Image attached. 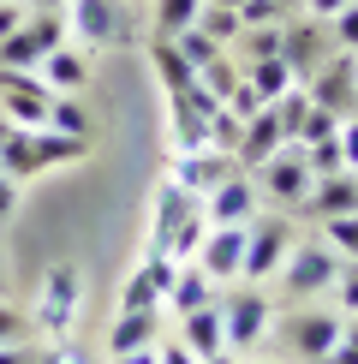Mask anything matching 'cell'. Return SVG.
Wrapping results in <instances>:
<instances>
[{"mask_svg":"<svg viewBox=\"0 0 358 364\" xmlns=\"http://www.w3.org/2000/svg\"><path fill=\"white\" fill-rule=\"evenodd\" d=\"M328 364H358V316H340V341L328 353Z\"/></svg>","mask_w":358,"mask_h":364,"instance_id":"cell-42","label":"cell"},{"mask_svg":"<svg viewBox=\"0 0 358 364\" xmlns=\"http://www.w3.org/2000/svg\"><path fill=\"white\" fill-rule=\"evenodd\" d=\"M48 126H54V132H72V138H90L84 102H78V96H54V102H48Z\"/></svg>","mask_w":358,"mask_h":364,"instance_id":"cell-30","label":"cell"},{"mask_svg":"<svg viewBox=\"0 0 358 364\" xmlns=\"http://www.w3.org/2000/svg\"><path fill=\"white\" fill-rule=\"evenodd\" d=\"M221 305V328H227V353H245V346H257L268 335V323H275V305H268V293L263 287H239V293L227 299H215Z\"/></svg>","mask_w":358,"mask_h":364,"instance_id":"cell-4","label":"cell"},{"mask_svg":"<svg viewBox=\"0 0 358 364\" xmlns=\"http://www.w3.org/2000/svg\"><path fill=\"white\" fill-rule=\"evenodd\" d=\"M281 341H287L298 358L328 364V353H335V341H340V311H293L287 323H281Z\"/></svg>","mask_w":358,"mask_h":364,"instance_id":"cell-7","label":"cell"},{"mask_svg":"<svg viewBox=\"0 0 358 364\" xmlns=\"http://www.w3.org/2000/svg\"><path fill=\"white\" fill-rule=\"evenodd\" d=\"M293 0H239V30H263V24H287Z\"/></svg>","mask_w":358,"mask_h":364,"instance_id":"cell-32","label":"cell"},{"mask_svg":"<svg viewBox=\"0 0 358 364\" xmlns=\"http://www.w3.org/2000/svg\"><path fill=\"white\" fill-rule=\"evenodd\" d=\"M335 299H340V316H358V263H340V275H335Z\"/></svg>","mask_w":358,"mask_h":364,"instance_id":"cell-40","label":"cell"},{"mask_svg":"<svg viewBox=\"0 0 358 364\" xmlns=\"http://www.w3.org/2000/svg\"><path fill=\"white\" fill-rule=\"evenodd\" d=\"M251 179H257V197L275 209H305V197H310V168H305L298 144H281L263 168H251Z\"/></svg>","mask_w":358,"mask_h":364,"instance_id":"cell-2","label":"cell"},{"mask_svg":"<svg viewBox=\"0 0 358 364\" xmlns=\"http://www.w3.org/2000/svg\"><path fill=\"white\" fill-rule=\"evenodd\" d=\"M328 42H335L340 54H358V0L347 12H335V18H328Z\"/></svg>","mask_w":358,"mask_h":364,"instance_id":"cell-38","label":"cell"},{"mask_svg":"<svg viewBox=\"0 0 358 364\" xmlns=\"http://www.w3.org/2000/svg\"><path fill=\"white\" fill-rule=\"evenodd\" d=\"M12 132H18V126H12V119H6V114H0V144H6V138H12Z\"/></svg>","mask_w":358,"mask_h":364,"instance_id":"cell-52","label":"cell"},{"mask_svg":"<svg viewBox=\"0 0 358 364\" xmlns=\"http://www.w3.org/2000/svg\"><path fill=\"white\" fill-rule=\"evenodd\" d=\"M203 0H156V36H185L197 24Z\"/></svg>","mask_w":358,"mask_h":364,"instance_id":"cell-26","label":"cell"},{"mask_svg":"<svg viewBox=\"0 0 358 364\" xmlns=\"http://www.w3.org/2000/svg\"><path fill=\"white\" fill-rule=\"evenodd\" d=\"M340 156H347V168L358 173V119H340Z\"/></svg>","mask_w":358,"mask_h":364,"instance_id":"cell-45","label":"cell"},{"mask_svg":"<svg viewBox=\"0 0 358 364\" xmlns=\"http://www.w3.org/2000/svg\"><path fill=\"white\" fill-rule=\"evenodd\" d=\"M239 78H245V66H233L227 54H221V60H209V66L197 72V84H203V90H209L215 102H227L233 90H239Z\"/></svg>","mask_w":358,"mask_h":364,"instance_id":"cell-29","label":"cell"},{"mask_svg":"<svg viewBox=\"0 0 358 364\" xmlns=\"http://www.w3.org/2000/svg\"><path fill=\"white\" fill-rule=\"evenodd\" d=\"M209 6H233V12H239V0H209Z\"/></svg>","mask_w":358,"mask_h":364,"instance_id":"cell-54","label":"cell"},{"mask_svg":"<svg viewBox=\"0 0 358 364\" xmlns=\"http://www.w3.org/2000/svg\"><path fill=\"white\" fill-rule=\"evenodd\" d=\"M322 245L340 257V263H358V215H335L322 221Z\"/></svg>","mask_w":358,"mask_h":364,"instance_id":"cell-28","label":"cell"},{"mask_svg":"<svg viewBox=\"0 0 358 364\" xmlns=\"http://www.w3.org/2000/svg\"><path fill=\"white\" fill-rule=\"evenodd\" d=\"M335 132H340V114H328V108L310 102V114H305V126H298L293 144H322V138H335Z\"/></svg>","mask_w":358,"mask_h":364,"instance_id":"cell-37","label":"cell"},{"mask_svg":"<svg viewBox=\"0 0 358 364\" xmlns=\"http://www.w3.org/2000/svg\"><path fill=\"white\" fill-rule=\"evenodd\" d=\"M287 251H293L287 215H257V221L245 227V269H239V281H251V287L275 281V269L287 263Z\"/></svg>","mask_w":358,"mask_h":364,"instance_id":"cell-3","label":"cell"},{"mask_svg":"<svg viewBox=\"0 0 358 364\" xmlns=\"http://www.w3.org/2000/svg\"><path fill=\"white\" fill-rule=\"evenodd\" d=\"M310 102L347 119V108L358 102V54H340V60L328 54L322 66H317V90H310Z\"/></svg>","mask_w":358,"mask_h":364,"instance_id":"cell-12","label":"cell"},{"mask_svg":"<svg viewBox=\"0 0 358 364\" xmlns=\"http://www.w3.org/2000/svg\"><path fill=\"white\" fill-rule=\"evenodd\" d=\"M119 311H161V293L149 287L143 269H131V275H126V287H119Z\"/></svg>","mask_w":358,"mask_h":364,"instance_id":"cell-34","label":"cell"},{"mask_svg":"<svg viewBox=\"0 0 358 364\" xmlns=\"http://www.w3.org/2000/svg\"><path fill=\"white\" fill-rule=\"evenodd\" d=\"M149 60H156V78H161V90H168V96L197 78V72H191V60L179 54V42H173V36H156V42H149Z\"/></svg>","mask_w":358,"mask_h":364,"instance_id":"cell-22","label":"cell"},{"mask_svg":"<svg viewBox=\"0 0 358 364\" xmlns=\"http://www.w3.org/2000/svg\"><path fill=\"white\" fill-rule=\"evenodd\" d=\"M36 358H42V364H96V353H84L72 335H66V341H54L48 353H36Z\"/></svg>","mask_w":358,"mask_h":364,"instance_id":"cell-43","label":"cell"},{"mask_svg":"<svg viewBox=\"0 0 358 364\" xmlns=\"http://www.w3.org/2000/svg\"><path fill=\"white\" fill-rule=\"evenodd\" d=\"M12 215H18V179H6V173H0V227H6Z\"/></svg>","mask_w":358,"mask_h":364,"instance_id":"cell-46","label":"cell"},{"mask_svg":"<svg viewBox=\"0 0 358 364\" xmlns=\"http://www.w3.org/2000/svg\"><path fill=\"white\" fill-rule=\"evenodd\" d=\"M298 149H305V168H310V179L352 173V168H347V156H340V132H335V138H322V144H298Z\"/></svg>","mask_w":358,"mask_h":364,"instance_id":"cell-27","label":"cell"},{"mask_svg":"<svg viewBox=\"0 0 358 364\" xmlns=\"http://www.w3.org/2000/svg\"><path fill=\"white\" fill-rule=\"evenodd\" d=\"M173 42H179V54H185V60H191V72H203V66H209V60H221V54H227V48H221V42H209V36H203V30H197V24H191V30H185V36H173Z\"/></svg>","mask_w":358,"mask_h":364,"instance_id":"cell-35","label":"cell"},{"mask_svg":"<svg viewBox=\"0 0 358 364\" xmlns=\"http://www.w3.org/2000/svg\"><path fill=\"white\" fill-rule=\"evenodd\" d=\"M78 269L72 263H60V269H48V287H42V305H36V316L30 323L42 328L48 341H66L72 335V323H78Z\"/></svg>","mask_w":358,"mask_h":364,"instance_id":"cell-5","label":"cell"},{"mask_svg":"<svg viewBox=\"0 0 358 364\" xmlns=\"http://www.w3.org/2000/svg\"><path fill=\"white\" fill-rule=\"evenodd\" d=\"M197 30H203L209 42H221V48H227V42H239V12H233V6H209V0H203Z\"/></svg>","mask_w":358,"mask_h":364,"instance_id":"cell-31","label":"cell"},{"mask_svg":"<svg viewBox=\"0 0 358 364\" xmlns=\"http://www.w3.org/2000/svg\"><path fill=\"white\" fill-rule=\"evenodd\" d=\"M179 346H191L197 358H215V353H227L221 305H203V311H185V316H179Z\"/></svg>","mask_w":358,"mask_h":364,"instance_id":"cell-16","label":"cell"},{"mask_svg":"<svg viewBox=\"0 0 358 364\" xmlns=\"http://www.w3.org/2000/svg\"><path fill=\"white\" fill-rule=\"evenodd\" d=\"M114 364H161V358H156V346H138V353H119Z\"/></svg>","mask_w":358,"mask_h":364,"instance_id":"cell-50","label":"cell"},{"mask_svg":"<svg viewBox=\"0 0 358 364\" xmlns=\"http://www.w3.org/2000/svg\"><path fill=\"white\" fill-rule=\"evenodd\" d=\"M257 203H263L257 179H251L245 168H233L215 191L203 197V215H209V227H251V221H257Z\"/></svg>","mask_w":358,"mask_h":364,"instance_id":"cell-6","label":"cell"},{"mask_svg":"<svg viewBox=\"0 0 358 364\" xmlns=\"http://www.w3.org/2000/svg\"><path fill=\"white\" fill-rule=\"evenodd\" d=\"M156 358H161V364H203L191 346H179V341H156Z\"/></svg>","mask_w":358,"mask_h":364,"instance_id":"cell-44","label":"cell"},{"mask_svg":"<svg viewBox=\"0 0 358 364\" xmlns=\"http://www.w3.org/2000/svg\"><path fill=\"white\" fill-rule=\"evenodd\" d=\"M30 328H36V323H30L24 311H12L6 293H0V346H6V341H30Z\"/></svg>","mask_w":358,"mask_h":364,"instance_id":"cell-41","label":"cell"},{"mask_svg":"<svg viewBox=\"0 0 358 364\" xmlns=\"http://www.w3.org/2000/svg\"><path fill=\"white\" fill-rule=\"evenodd\" d=\"M173 316H185V311H203V305H215V281L203 275L197 263H179V275H173V287H168V299H161Z\"/></svg>","mask_w":358,"mask_h":364,"instance_id":"cell-20","label":"cell"},{"mask_svg":"<svg viewBox=\"0 0 358 364\" xmlns=\"http://www.w3.org/2000/svg\"><path fill=\"white\" fill-rule=\"evenodd\" d=\"M335 54L328 48V24H281V60H287V72H293V84L298 78H317V66Z\"/></svg>","mask_w":358,"mask_h":364,"instance_id":"cell-11","label":"cell"},{"mask_svg":"<svg viewBox=\"0 0 358 364\" xmlns=\"http://www.w3.org/2000/svg\"><path fill=\"white\" fill-rule=\"evenodd\" d=\"M245 84L257 90L263 102H275V96H287V90H293V72H287V60H281V54H268V60H251V66H245Z\"/></svg>","mask_w":358,"mask_h":364,"instance_id":"cell-23","label":"cell"},{"mask_svg":"<svg viewBox=\"0 0 358 364\" xmlns=\"http://www.w3.org/2000/svg\"><path fill=\"white\" fill-rule=\"evenodd\" d=\"M66 30H78L84 42H114L119 36V12H114V0H66Z\"/></svg>","mask_w":358,"mask_h":364,"instance_id":"cell-17","label":"cell"},{"mask_svg":"<svg viewBox=\"0 0 358 364\" xmlns=\"http://www.w3.org/2000/svg\"><path fill=\"white\" fill-rule=\"evenodd\" d=\"M42 84H48L54 96H78V90L90 84V60H84L78 48H66V42H60L54 54H42Z\"/></svg>","mask_w":358,"mask_h":364,"instance_id":"cell-19","label":"cell"},{"mask_svg":"<svg viewBox=\"0 0 358 364\" xmlns=\"http://www.w3.org/2000/svg\"><path fill=\"white\" fill-rule=\"evenodd\" d=\"M298 215H317V221H335V215H358V173H328V179H310V197Z\"/></svg>","mask_w":358,"mask_h":364,"instance_id":"cell-15","label":"cell"},{"mask_svg":"<svg viewBox=\"0 0 358 364\" xmlns=\"http://www.w3.org/2000/svg\"><path fill=\"white\" fill-rule=\"evenodd\" d=\"M239 54H245V60H268V54H281V24L239 30Z\"/></svg>","mask_w":358,"mask_h":364,"instance_id":"cell-36","label":"cell"},{"mask_svg":"<svg viewBox=\"0 0 358 364\" xmlns=\"http://www.w3.org/2000/svg\"><path fill=\"white\" fill-rule=\"evenodd\" d=\"M0 364H42V358H36V346H24V341H6V346H0Z\"/></svg>","mask_w":358,"mask_h":364,"instance_id":"cell-48","label":"cell"},{"mask_svg":"<svg viewBox=\"0 0 358 364\" xmlns=\"http://www.w3.org/2000/svg\"><path fill=\"white\" fill-rule=\"evenodd\" d=\"M298 6H305V0H298Z\"/></svg>","mask_w":358,"mask_h":364,"instance_id":"cell-57","label":"cell"},{"mask_svg":"<svg viewBox=\"0 0 358 364\" xmlns=\"http://www.w3.org/2000/svg\"><path fill=\"white\" fill-rule=\"evenodd\" d=\"M30 12H66V0H30Z\"/></svg>","mask_w":358,"mask_h":364,"instance_id":"cell-51","label":"cell"},{"mask_svg":"<svg viewBox=\"0 0 358 364\" xmlns=\"http://www.w3.org/2000/svg\"><path fill=\"white\" fill-rule=\"evenodd\" d=\"M340 275V257L322 245V239H293V251H287V263L275 269V281H281V293L287 299H317L328 293Z\"/></svg>","mask_w":358,"mask_h":364,"instance_id":"cell-1","label":"cell"},{"mask_svg":"<svg viewBox=\"0 0 358 364\" xmlns=\"http://www.w3.org/2000/svg\"><path fill=\"white\" fill-rule=\"evenodd\" d=\"M251 364H275V358H251Z\"/></svg>","mask_w":358,"mask_h":364,"instance_id":"cell-56","label":"cell"},{"mask_svg":"<svg viewBox=\"0 0 358 364\" xmlns=\"http://www.w3.org/2000/svg\"><path fill=\"white\" fill-rule=\"evenodd\" d=\"M0 173L18 179V186H24L30 173H42V161H36V138H30V132H12V138L0 144Z\"/></svg>","mask_w":358,"mask_h":364,"instance_id":"cell-24","label":"cell"},{"mask_svg":"<svg viewBox=\"0 0 358 364\" xmlns=\"http://www.w3.org/2000/svg\"><path fill=\"white\" fill-rule=\"evenodd\" d=\"M347 6H352V0H305V12H310L317 24H328L335 12H347Z\"/></svg>","mask_w":358,"mask_h":364,"instance_id":"cell-49","label":"cell"},{"mask_svg":"<svg viewBox=\"0 0 358 364\" xmlns=\"http://www.w3.org/2000/svg\"><path fill=\"white\" fill-rule=\"evenodd\" d=\"M239 126H245V119H239L227 102H221L215 114H209V149H221V156H233L239 149Z\"/></svg>","mask_w":358,"mask_h":364,"instance_id":"cell-33","label":"cell"},{"mask_svg":"<svg viewBox=\"0 0 358 364\" xmlns=\"http://www.w3.org/2000/svg\"><path fill=\"white\" fill-rule=\"evenodd\" d=\"M191 263H197L215 287H221V281H233V287H239V269H245V227H209Z\"/></svg>","mask_w":358,"mask_h":364,"instance_id":"cell-10","label":"cell"},{"mask_svg":"<svg viewBox=\"0 0 358 364\" xmlns=\"http://www.w3.org/2000/svg\"><path fill=\"white\" fill-rule=\"evenodd\" d=\"M0 66L6 72H42V42L30 36V24H18L12 36H0Z\"/></svg>","mask_w":358,"mask_h":364,"instance_id":"cell-25","label":"cell"},{"mask_svg":"<svg viewBox=\"0 0 358 364\" xmlns=\"http://www.w3.org/2000/svg\"><path fill=\"white\" fill-rule=\"evenodd\" d=\"M138 269L149 275V287H156V293L168 299V287H173V275H179V263H173V257H168V251H143V263H138Z\"/></svg>","mask_w":358,"mask_h":364,"instance_id":"cell-39","label":"cell"},{"mask_svg":"<svg viewBox=\"0 0 358 364\" xmlns=\"http://www.w3.org/2000/svg\"><path fill=\"white\" fill-rule=\"evenodd\" d=\"M30 138H36V161H42V173H48V168H72V161H84V156H90V138H72V132H54V126L30 132Z\"/></svg>","mask_w":358,"mask_h":364,"instance_id":"cell-21","label":"cell"},{"mask_svg":"<svg viewBox=\"0 0 358 364\" xmlns=\"http://www.w3.org/2000/svg\"><path fill=\"white\" fill-rule=\"evenodd\" d=\"M156 341H161V311H119L114 328H108V358L138 353V346H156Z\"/></svg>","mask_w":358,"mask_h":364,"instance_id":"cell-18","label":"cell"},{"mask_svg":"<svg viewBox=\"0 0 358 364\" xmlns=\"http://www.w3.org/2000/svg\"><path fill=\"white\" fill-rule=\"evenodd\" d=\"M233 168H239V161H233V156H221V149H179V156H173V168H168V179H173L179 191H191V197L203 203V197L215 191Z\"/></svg>","mask_w":358,"mask_h":364,"instance_id":"cell-9","label":"cell"},{"mask_svg":"<svg viewBox=\"0 0 358 364\" xmlns=\"http://www.w3.org/2000/svg\"><path fill=\"white\" fill-rule=\"evenodd\" d=\"M24 18H30V6H18V0H0V36H12Z\"/></svg>","mask_w":358,"mask_h":364,"instance_id":"cell-47","label":"cell"},{"mask_svg":"<svg viewBox=\"0 0 358 364\" xmlns=\"http://www.w3.org/2000/svg\"><path fill=\"white\" fill-rule=\"evenodd\" d=\"M173 149H209V114L221 108L215 96H209V90L191 78L185 90H173Z\"/></svg>","mask_w":358,"mask_h":364,"instance_id":"cell-8","label":"cell"},{"mask_svg":"<svg viewBox=\"0 0 358 364\" xmlns=\"http://www.w3.org/2000/svg\"><path fill=\"white\" fill-rule=\"evenodd\" d=\"M0 293H6V263H0Z\"/></svg>","mask_w":358,"mask_h":364,"instance_id":"cell-55","label":"cell"},{"mask_svg":"<svg viewBox=\"0 0 358 364\" xmlns=\"http://www.w3.org/2000/svg\"><path fill=\"white\" fill-rule=\"evenodd\" d=\"M191 209H197V197L179 191L173 179H161V186H156V209H149V245L143 251H168L173 233H179V221H185Z\"/></svg>","mask_w":358,"mask_h":364,"instance_id":"cell-13","label":"cell"},{"mask_svg":"<svg viewBox=\"0 0 358 364\" xmlns=\"http://www.w3.org/2000/svg\"><path fill=\"white\" fill-rule=\"evenodd\" d=\"M281 144H287V138H281V119H275V108L263 102V108L251 114L245 126H239V149H233V161H239V168L251 173V168H263V161L275 156Z\"/></svg>","mask_w":358,"mask_h":364,"instance_id":"cell-14","label":"cell"},{"mask_svg":"<svg viewBox=\"0 0 358 364\" xmlns=\"http://www.w3.org/2000/svg\"><path fill=\"white\" fill-rule=\"evenodd\" d=\"M203 364H233V353H215V358H203Z\"/></svg>","mask_w":358,"mask_h":364,"instance_id":"cell-53","label":"cell"}]
</instances>
